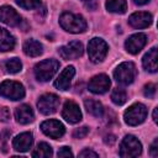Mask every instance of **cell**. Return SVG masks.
Here are the masks:
<instances>
[{
	"instance_id": "18",
	"label": "cell",
	"mask_w": 158,
	"mask_h": 158,
	"mask_svg": "<svg viewBox=\"0 0 158 158\" xmlns=\"http://www.w3.org/2000/svg\"><path fill=\"white\" fill-rule=\"evenodd\" d=\"M157 59H158V53H157V47L151 48L143 57L142 59V64L143 68L151 73H156L158 69V64H157Z\"/></svg>"
},
{
	"instance_id": "33",
	"label": "cell",
	"mask_w": 158,
	"mask_h": 158,
	"mask_svg": "<svg viewBox=\"0 0 158 158\" xmlns=\"http://www.w3.org/2000/svg\"><path fill=\"white\" fill-rule=\"evenodd\" d=\"M157 144H158V139L156 138L154 142H153L152 146H151V149H149L152 157H157V156H158V148H157Z\"/></svg>"
},
{
	"instance_id": "17",
	"label": "cell",
	"mask_w": 158,
	"mask_h": 158,
	"mask_svg": "<svg viewBox=\"0 0 158 158\" xmlns=\"http://www.w3.org/2000/svg\"><path fill=\"white\" fill-rule=\"evenodd\" d=\"M32 143H33V136L31 132L20 133L12 141L14 149H16L17 152H27L31 148Z\"/></svg>"
},
{
	"instance_id": "5",
	"label": "cell",
	"mask_w": 158,
	"mask_h": 158,
	"mask_svg": "<svg viewBox=\"0 0 158 158\" xmlns=\"http://www.w3.org/2000/svg\"><path fill=\"white\" fill-rule=\"evenodd\" d=\"M107 49H109V47L104 40L98 38V37L90 40V42L88 44V54H89L90 60L94 63L102 62L107 54Z\"/></svg>"
},
{
	"instance_id": "36",
	"label": "cell",
	"mask_w": 158,
	"mask_h": 158,
	"mask_svg": "<svg viewBox=\"0 0 158 158\" xmlns=\"http://www.w3.org/2000/svg\"><path fill=\"white\" fill-rule=\"evenodd\" d=\"M136 4H138V5H143V4H147L149 0H133Z\"/></svg>"
},
{
	"instance_id": "19",
	"label": "cell",
	"mask_w": 158,
	"mask_h": 158,
	"mask_svg": "<svg viewBox=\"0 0 158 158\" xmlns=\"http://www.w3.org/2000/svg\"><path fill=\"white\" fill-rule=\"evenodd\" d=\"M33 111L31 109V106L23 104V105H20L16 110H15V118L19 123H22V125H26V123H30L33 121Z\"/></svg>"
},
{
	"instance_id": "4",
	"label": "cell",
	"mask_w": 158,
	"mask_h": 158,
	"mask_svg": "<svg viewBox=\"0 0 158 158\" xmlns=\"http://www.w3.org/2000/svg\"><path fill=\"white\" fill-rule=\"evenodd\" d=\"M146 116H147V107L141 102H136L131 105L123 114L125 122L130 126H137L142 123Z\"/></svg>"
},
{
	"instance_id": "23",
	"label": "cell",
	"mask_w": 158,
	"mask_h": 158,
	"mask_svg": "<svg viewBox=\"0 0 158 158\" xmlns=\"http://www.w3.org/2000/svg\"><path fill=\"white\" fill-rule=\"evenodd\" d=\"M52 154H53L52 147L46 142L38 143L35 151L32 152V157H36V158H48V157H52Z\"/></svg>"
},
{
	"instance_id": "3",
	"label": "cell",
	"mask_w": 158,
	"mask_h": 158,
	"mask_svg": "<svg viewBox=\"0 0 158 158\" xmlns=\"http://www.w3.org/2000/svg\"><path fill=\"white\" fill-rule=\"evenodd\" d=\"M136 65L132 62H123L121 63L114 72V78L117 83L128 85L131 84L136 78Z\"/></svg>"
},
{
	"instance_id": "34",
	"label": "cell",
	"mask_w": 158,
	"mask_h": 158,
	"mask_svg": "<svg viewBox=\"0 0 158 158\" xmlns=\"http://www.w3.org/2000/svg\"><path fill=\"white\" fill-rule=\"evenodd\" d=\"M115 141H116V138H115V136H112V135H110V136H106L105 137V142L107 143V144H114L115 143Z\"/></svg>"
},
{
	"instance_id": "32",
	"label": "cell",
	"mask_w": 158,
	"mask_h": 158,
	"mask_svg": "<svg viewBox=\"0 0 158 158\" xmlns=\"http://www.w3.org/2000/svg\"><path fill=\"white\" fill-rule=\"evenodd\" d=\"M9 118H10V111H9V109L7 107H2L0 110V120L4 121V122H6V121H9Z\"/></svg>"
},
{
	"instance_id": "31",
	"label": "cell",
	"mask_w": 158,
	"mask_h": 158,
	"mask_svg": "<svg viewBox=\"0 0 158 158\" xmlns=\"http://www.w3.org/2000/svg\"><path fill=\"white\" fill-rule=\"evenodd\" d=\"M79 157H81V158H85V157H93V158H96L98 157V153H95L94 151H91V149H83L80 153H79Z\"/></svg>"
},
{
	"instance_id": "35",
	"label": "cell",
	"mask_w": 158,
	"mask_h": 158,
	"mask_svg": "<svg viewBox=\"0 0 158 158\" xmlns=\"http://www.w3.org/2000/svg\"><path fill=\"white\" fill-rule=\"evenodd\" d=\"M157 112H158V109L156 107V109L153 110V121H154V122L158 121V118H157Z\"/></svg>"
},
{
	"instance_id": "6",
	"label": "cell",
	"mask_w": 158,
	"mask_h": 158,
	"mask_svg": "<svg viewBox=\"0 0 158 158\" xmlns=\"http://www.w3.org/2000/svg\"><path fill=\"white\" fill-rule=\"evenodd\" d=\"M0 95L10 100H20L25 96V89L19 81L5 80L0 84Z\"/></svg>"
},
{
	"instance_id": "11",
	"label": "cell",
	"mask_w": 158,
	"mask_h": 158,
	"mask_svg": "<svg viewBox=\"0 0 158 158\" xmlns=\"http://www.w3.org/2000/svg\"><path fill=\"white\" fill-rule=\"evenodd\" d=\"M63 59H75L83 54V44L79 41H72L65 46H62L58 49Z\"/></svg>"
},
{
	"instance_id": "9",
	"label": "cell",
	"mask_w": 158,
	"mask_h": 158,
	"mask_svg": "<svg viewBox=\"0 0 158 158\" xmlns=\"http://www.w3.org/2000/svg\"><path fill=\"white\" fill-rule=\"evenodd\" d=\"M41 130L44 135H47L48 137L51 138H54V139H58L60 138L64 132H65V128L63 126L62 122H59L58 120H47V121H43L41 123Z\"/></svg>"
},
{
	"instance_id": "2",
	"label": "cell",
	"mask_w": 158,
	"mask_h": 158,
	"mask_svg": "<svg viewBox=\"0 0 158 158\" xmlns=\"http://www.w3.org/2000/svg\"><path fill=\"white\" fill-rule=\"evenodd\" d=\"M59 68V63L56 59H44L36 64L35 67V75L40 81H48L53 75L57 73Z\"/></svg>"
},
{
	"instance_id": "30",
	"label": "cell",
	"mask_w": 158,
	"mask_h": 158,
	"mask_svg": "<svg viewBox=\"0 0 158 158\" xmlns=\"http://www.w3.org/2000/svg\"><path fill=\"white\" fill-rule=\"evenodd\" d=\"M57 156H58V157H73V153H72V151H70L69 147H62V148L58 151Z\"/></svg>"
},
{
	"instance_id": "26",
	"label": "cell",
	"mask_w": 158,
	"mask_h": 158,
	"mask_svg": "<svg viewBox=\"0 0 158 158\" xmlns=\"http://www.w3.org/2000/svg\"><path fill=\"white\" fill-rule=\"evenodd\" d=\"M111 100L114 104L116 105H123L127 100V95H126V91L121 88H115L111 93Z\"/></svg>"
},
{
	"instance_id": "20",
	"label": "cell",
	"mask_w": 158,
	"mask_h": 158,
	"mask_svg": "<svg viewBox=\"0 0 158 158\" xmlns=\"http://www.w3.org/2000/svg\"><path fill=\"white\" fill-rule=\"evenodd\" d=\"M23 52L28 57H38L40 54H42L43 47L38 41L31 38L23 43Z\"/></svg>"
},
{
	"instance_id": "24",
	"label": "cell",
	"mask_w": 158,
	"mask_h": 158,
	"mask_svg": "<svg viewBox=\"0 0 158 158\" xmlns=\"http://www.w3.org/2000/svg\"><path fill=\"white\" fill-rule=\"evenodd\" d=\"M106 9L110 12L123 14L127 9L126 0H106Z\"/></svg>"
},
{
	"instance_id": "25",
	"label": "cell",
	"mask_w": 158,
	"mask_h": 158,
	"mask_svg": "<svg viewBox=\"0 0 158 158\" xmlns=\"http://www.w3.org/2000/svg\"><path fill=\"white\" fill-rule=\"evenodd\" d=\"M4 67H5L7 73L15 74V73H19L22 69V63L19 58H10L4 63Z\"/></svg>"
},
{
	"instance_id": "15",
	"label": "cell",
	"mask_w": 158,
	"mask_h": 158,
	"mask_svg": "<svg viewBox=\"0 0 158 158\" xmlns=\"http://www.w3.org/2000/svg\"><path fill=\"white\" fill-rule=\"evenodd\" d=\"M75 74V69L73 65L67 67L65 69H63V72L59 74V77L56 79L54 81V86L59 90H68L72 83V79Z\"/></svg>"
},
{
	"instance_id": "16",
	"label": "cell",
	"mask_w": 158,
	"mask_h": 158,
	"mask_svg": "<svg viewBox=\"0 0 158 158\" xmlns=\"http://www.w3.org/2000/svg\"><path fill=\"white\" fill-rule=\"evenodd\" d=\"M128 23L135 28H144L152 23V15L149 12L139 11L135 12L128 17Z\"/></svg>"
},
{
	"instance_id": "29",
	"label": "cell",
	"mask_w": 158,
	"mask_h": 158,
	"mask_svg": "<svg viewBox=\"0 0 158 158\" xmlns=\"http://www.w3.org/2000/svg\"><path fill=\"white\" fill-rule=\"evenodd\" d=\"M89 133V128L86 126H83L80 128H77L74 132H73V137L74 138H84L86 135Z\"/></svg>"
},
{
	"instance_id": "27",
	"label": "cell",
	"mask_w": 158,
	"mask_h": 158,
	"mask_svg": "<svg viewBox=\"0 0 158 158\" xmlns=\"http://www.w3.org/2000/svg\"><path fill=\"white\" fill-rule=\"evenodd\" d=\"M16 4L22 7V9H26V10H32V9H36L40 6L41 4V0H15Z\"/></svg>"
},
{
	"instance_id": "28",
	"label": "cell",
	"mask_w": 158,
	"mask_h": 158,
	"mask_svg": "<svg viewBox=\"0 0 158 158\" xmlns=\"http://www.w3.org/2000/svg\"><path fill=\"white\" fill-rule=\"evenodd\" d=\"M156 85L154 84H152V83H149V84H147V85H144V89H143V94H144V96L146 98H153L154 95H156Z\"/></svg>"
},
{
	"instance_id": "7",
	"label": "cell",
	"mask_w": 158,
	"mask_h": 158,
	"mask_svg": "<svg viewBox=\"0 0 158 158\" xmlns=\"http://www.w3.org/2000/svg\"><path fill=\"white\" fill-rule=\"evenodd\" d=\"M142 152L141 142L132 135L125 136L120 144V156L121 157H138Z\"/></svg>"
},
{
	"instance_id": "13",
	"label": "cell",
	"mask_w": 158,
	"mask_h": 158,
	"mask_svg": "<svg viewBox=\"0 0 158 158\" xmlns=\"http://www.w3.org/2000/svg\"><path fill=\"white\" fill-rule=\"evenodd\" d=\"M147 42V36L144 33H135L132 36H130L126 42H125V47L126 51L131 54H137L146 44Z\"/></svg>"
},
{
	"instance_id": "10",
	"label": "cell",
	"mask_w": 158,
	"mask_h": 158,
	"mask_svg": "<svg viewBox=\"0 0 158 158\" xmlns=\"http://www.w3.org/2000/svg\"><path fill=\"white\" fill-rule=\"evenodd\" d=\"M111 85V81L109 79V77L106 74H99L91 78V80L89 81V90L94 94H104L109 90Z\"/></svg>"
},
{
	"instance_id": "14",
	"label": "cell",
	"mask_w": 158,
	"mask_h": 158,
	"mask_svg": "<svg viewBox=\"0 0 158 158\" xmlns=\"http://www.w3.org/2000/svg\"><path fill=\"white\" fill-rule=\"evenodd\" d=\"M0 21L9 25V26H20L22 20L21 16L16 12L15 9H12L11 6H1L0 7Z\"/></svg>"
},
{
	"instance_id": "21",
	"label": "cell",
	"mask_w": 158,
	"mask_h": 158,
	"mask_svg": "<svg viewBox=\"0 0 158 158\" xmlns=\"http://www.w3.org/2000/svg\"><path fill=\"white\" fill-rule=\"evenodd\" d=\"M14 47H15V38L12 37V35L5 28L0 27V51L2 52L12 51Z\"/></svg>"
},
{
	"instance_id": "12",
	"label": "cell",
	"mask_w": 158,
	"mask_h": 158,
	"mask_svg": "<svg viewBox=\"0 0 158 158\" xmlns=\"http://www.w3.org/2000/svg\"><path fill=\"white\" fill-rule=\"evenodd\" d=\"M62 116L69 123H77L81 120V111L74 101L68 100V101H65V104L63 106Z\"/></svg>"
},
{
	"instance_id": "1",
	"label": "cell",
	"mask_w": 158,
	"mask_h": 158,
	"mask_svg": "<svg viewBox=\"0 0 158 158\" xmlns=\"http://www.w3.org/2000/svg\"><path fill=\"white\" fill-rule=\"evenodd\" d=\"M59 23L65 31L70 33H79L86 28V21L84 17L73 12H63L59 17Z\"/></svg>"
},
{
	"instance_id": "8",
	"label": "cell",
	"mask_w": 158,
	"mask_h": 158,
	"mask_svg": "<svg viewBox=\"0 0 158 158\" xmlns=\"http://www.w3.org/2000/svg\"><path fill=\"white\" fill-rule=\"evenodd\" d=\"M59 101L60 100L56 94H43L37 101V107L43 115H51L57 111Z\"/></svg>"
},
{
	"instance_id": "22",
	"label": "cell",
	"mask_w": 158,
	"mask_h": 158,
	"mask_svg": "<svg viewBox=\"0 0 158 158\" xmlns=\"http://www.w3.org/2000/svg\"><path fill=\"white\" fill-rule=\"evenodd\" d=\"M84 106H85L86 111H88L89 114H91L93 116H95V117H100V116H102V114H104V107H102L101 102L98 101V100L86 99V100L84 101Z\"/></svg>"
}]
</instances>
